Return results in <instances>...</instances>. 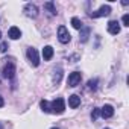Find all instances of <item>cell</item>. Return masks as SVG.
<instances>
[{
	"label": "cell",
	"mask_w": 129,
	"mask_h": 129,
	"mask_svg": "<svg viewBox=\"0 0 129 129\" xmlns=\"http://www.w3.org/2000/svg\"><path fill=\"white\" fill-rule=\"evenodd\" d=\"M8 37H9L11 40H18V38L21 37V30H20L17 26H12V27L9 29V32H8Z\"/></svg>",
	"instance_id": "10"
},
{
	"label": "cell",
	"mask_w": 129,
	"mask_h": 129,
	"mask_svg": "<svg viewBox=\"0 0 129 129\" xmlns=\"http://www.w3.org/2000/svg\"><path fill=\"white\" fill-rule=\"evenodd\" d=\"M109 14H111V6H109V5H103V6H100L96 12H91L90 17H93V18H99V17H108Z\"/></svg>",
	"instance_id": "3"
},
{
	"label": "cell",
	"mask_w": 129,
	"mask_h": 129,
	"mask_svg": "<svg viewBox=\"0 0 129 129\" xmlns=\"http://www.w3.org/2000/svg\"><path fill=\"white\" fill-rule=\"evenodd\" d=\"M0 37H2V32H0Z\"/></svg>",
	"instance_id": "24"
},
{
	"label": "cell",
	"mask_w": 129,
	"mask_h": 129,
	"mask_svg": "<svg viewBox=\"0 0 129 129\" xmlns=\"http://www.w3.org/2000/svg\"><path fill=\"white\" fill-rule=\"evenodd\" d=\"M14 75H15V66H14L12 62L6 64V66L3 67V78H6V79H12Z\"/></svg>",
	"instance_id": "6"
},
{
	"label": "cell",
	"mask_w": 129,
	"mask_h": 129,
	"mask_svg": "<svg viewBox=\"0 0 129 129\" xmlns=\"http://www.w3.org/2000/svg\"><path fill=\"white\" fill-rule=\"evenodd\" d=\"M108 32H109L111 35H117V34H120V24H118L117 20H112V21L108 23Z\"/></svg>",
	"instance_id": "8"
},
{
	"label": "cell",
	"mask_w": 129,
	"mask_h": 129,
	"mask_svg": "<svg viewBox=\"0 0 129 129\" xmlns=\"http://www.w3.org/2000/svg\"><path fill=\"white\" fill-rule=\"evenodd\" d=\"M88 37H90V27H82L81 29V41L82 43H87Z\"/></svg>",
	"instance_id": "13"
},
{
	"label": "cell",
	"mask_w": 129,
	"mask_h": 129,
	"mask_svg": "<svg viewBox=\"0 0 129 129\" xmlns=\"http://www.w3.org/2000/svg\"><path fill=\"white\" fill-rule=\"evenodd\" d=\"M43 58H44V61H50V59L53 58V47L46 46V47L43 49Z\"/></svg>",
	"instance_id": "12"
},
{
	"label": "cell",
	"mask_w": 129,
	"mask_h": 129,
	"mask_svg": "<svg viewBox=\"0 0 129 129\" xmlns=\"http://www.w3.org/2000/svg\"><path fill=\"white\" fill-rule=\"evenodd\" d=\"M40 106H41V109H43L44 112H50V105H49V102H47V100H41Z\"/></svg>",
	"instance_id": "16"
},
{
	"label": "cell",
	"mask_w": 129,
	"mask_h": 129,
	"mask_svg": "<svg viewBox=\"0 0 129 129\" xmlns=\"http://www.w3.org/2000/svg\"><path fill=\"white\" fill-rule=\"evenodd\" d=\"M88 88H90V90H96V88H97V79L88 81Z\"/></svg>",
	"instance_id": "17"
},
{
	"label": "cell",
	"mask_w": 129,
	"mask_h": 129,
	"mask_svg": "<svg viewBox=\"0 0 129 129\" xmlns=\"http://www.w3.org/2000/svg\"><path fill=\"white\" fill-rule=\"evenodd\" d=\"M100 115H102L103 118H109V117H112V115H114V108H112L111 105H105V106L100 109Z\"/></svg>",
	"instance_id": "9"
},
{
	"label": "cell",
	"mask_w": 129,
	"mask_h": 129,
	"mask_svg": "<svg viewBox=\"0 0 129 129\" xmlns=\"http://www.w3.org/2000/svg\"><path fill=\"white\" fill-rule=\"evenodd\" d=\"M99 114H100V109H99V108H94V109H93V112H91V118H93V120H96V118L99 117Z\"/></svg>",
	"instance_id": "18"
},
{
	"label": "cell",
	"mask_w": 129,
	"mask_h": 129,
	"mask_svg": "<svg viewBox=\"0 0 129 129\" xmlns=\"http://www.w3.org/2000/svg\"><path fill=\"white\" fill-rule=\"evenodd\" d=\"M6 49H8V44H6V43H2V44H0V52H6Z\"/></svg>",
	"instance_id": "20"
},
{
	"label": "cell",
	"mask_w": 129,
	"mask_h": 129,
	"mask_svg": "<svg viewBox=\"0 0 129 129\" xmlns=\"http://www.w3.org/2000/svg\"><path fill=\"white\" fill-rule=\"evenodd\" d=\"M52 129H58V127H52Z\"/></svg>",
	"instance_id": "23"
},
{
	"label": "cell",
	"mask_w": 129,
	"mask_h": 129,
	"mask_svg": "<svg viewBox=\"0 0 129 129\" xmlns=\"http://www.w3.org/2000/svg\"><path fill=\"white\" fill-rule=\"evenodd\" d=\"M121 21H123V26H129V15H127V14H124V15H123V18H121Z\"/></svg>",
	"instance_id": "19"
},
{
	"label": "cell",
	"mask_w": 129,
	"mask_h": 129,
	"mask_svg": "<svg viewBox=\"0 0 129 129\" xmlns=\"http://www.w3.org/2000/svg\"><path fill=\"white\" fill-rule=\"evenodd\" d=\"M70 34H69V30H67V27L66 26H59L58 27V40L62 43V44H67L69 41H70Z\"/></svg>",
	"instance_id": "2"
},
{
	"label": "cell",
	"mask_w": 129,
	"mask_h": 129,
	"mask_svg": "<svg viewBox=\"0 0 129 129\" xmlns=\"http://www.w3.org/2000/svg\"><path fill=\"white\" fill-rule=\"evenodd\" d=\"M81 79H82L81 73H79V72H75V73H70V75H69L67 84H69V87H76V85H79Z\"/></svg>",
	"instance_id": "5"
},
{
	"label": "cell",
	"mask_w": 129,
	"mask_h": 129,
	"mask_svg": "<svg viewBox=\"0 0 129 129\" xmlns=\"http://www.w3.org/2000/svg\"><path fill=\"white\" fill-rule=\"evenodd\" d=\"M105 129H109V127H105Z\"/></svg>",
	"instance_id": "25"
},
{
	"label": "cell",
	"mask_w": 129,
	"mask_h": 129,
	"mask_svg": "<svg viewBox=\"0 0 129 129\" xmlns=\"http://www.w3.org/2000/svg\"><path fill=\"white\" fill-rule=\"evenodd\" d=\"M50 111L55 112V114H62L66 111V102H64V99H61V97L55 99L50 105Z\"/></svg>",
	"instance_id": "1"
},
{
	"label": "cell",
	"mask_w": 129,
	"mask_h": 129,
	"mask_svg": "<svg viewBox=\"0 0 129 129\" xmlns=\"http://www.w3.org/2000/svg\"><path fill=\"white\" fill-rule=\"evenodd\" d=\"M3 105H5V100H3V97H2V96H0V108H2Z\"/></svg>",
	"instance_id": "21"
},
{
	"label": "cell",
	"mask_w": 129,
	"mask_h": 129,
	"mask_svg": "<svg viewBox=\"0 0 129 129\" xmlns=\"http://www.w3.org/2000/svg\"><path fill=\"white\" fill-rule=\"evenodd\" d=\"M2 127H3V124H2V123H0V129H2Z\"/></svg>",
	"instance_id": "22"
},
{
	"label": "cell",
	"mask_w": 129,
	"mask_h": 129,
	"mask_svg": "<svg viewBox=\"0 0 129 129\" xmlns=\"http://www.w3.org/2000/svg\"><path fill=\"white\" fill-rule=\"evenodd\" d=\"M24 12H26V15H27V17L35 18V17L38 15V8H37L35 5H32V3H27V5L24 6Z\"/></svg>",
	"instance_id": "7"
},
{
	"label": "cell",
	"mask_w": 129,
	"mask_h": 129,
	"mask_svg": "<svg viewBox=\"0 0 129 129\" xmlns=\"http://www.w3.org/2000/svg\"><path fill=\"white\" fill-rule=\"evenodd\" d=\"M44 8H46V9H49L52 15H55V14H56V9H55V5H53L52 2H47V3L44 5Z\"/></svg>",
	"instance_id": "15"
},
{
	"label": "cell",
	"mask_w": 129,
	"mask_h": 129,
	"mask_svg": "<svg viewBox=\"0 0 129 129\" xmlns=\"http://www.w3.org/2000/svg\"><path fill=\"white\" fill-rule=\"evenodd\" d=\"M27 58H29V61H30V64H32L34 67H38L40 66V56H38L37 49H34V47L27 49Z\"/></svg>",
	"instance_id": "4"
},
{
	"label": "cell",
	"mask_w": 129,
	"mask_h": 129,
	"mask_svg": "<svg viewBox=\"0 0 129 129\" xmlns=\"http://www.w3.org/2000/svg\"><path fill=\"white\" fill-rule=\"evenodd\" d=\"M79 105H81V97H79V96L73 94V96H70V97H69V106H70V108H73V109H75V108H78Z\"/></svg>",
	"instance_id": "11"
},
{
	"label": "cell",
	"mask_w": 129,
	"mask_h": 129,
	"mask_svg": "<svg viewBox=\"0 0 129 129\" xmlns=\"http://www.w3.org/2000/svg\"><path fill=\"white\" fill-rule=\"evenodd\" d=\"M72 26H73L75 29H78V30H81V29L84 27V26H82V21H81L78 17H73V18H72Z\"/></svg>",
	"instance_id": "14"
}]
</instances>
